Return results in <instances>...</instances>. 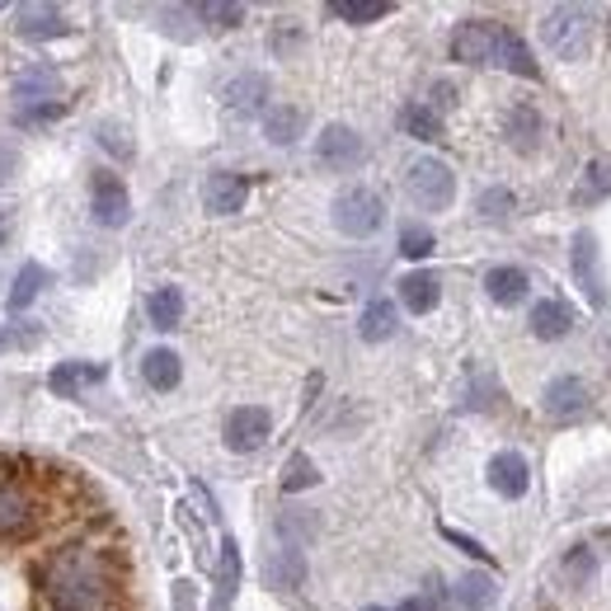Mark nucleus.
Here are the masks:
<instances>
[{
	"mask_svg": "<svg viewBox=\"0 0 611 611\" xmlns=\"http://www.w3.org/2000/svg\"><path fill=\"white\" fill-rule=\"evenodd\" d=\"M48 611H113V584L90 550L71 546L52 560L48 574Z\"/></svg>",
	"mask_w": 611,
	"mask_h": 611,
	"instance_id": "nucleus-1",
	"label": "nucleus"
},
{
	"mask_svg": "<svg viewBox=\"0 0 611 611\" xmlns=\"http://www.w3.org/2000/svg\"><path fill=\"white\" fill-rule=\"evenodd\" d=\"M593 38H598V14L584 5H556L546 10L542 20V42L560 62H584L593 52Z\"/></svg>",
	"mask_w": 611,
	"mask_h": 611,
	"instance_id": "nucleus-2",
	"label": "nucleus"
},
{
	"mask_svg": "<svg viewBox=\"0 0 611 611\" xmlns=\"http://www.w3.org/2000/svg\"><path fill=\"white\" fill-rule=\"evenodd\" d=\"M405 189L423 212H443V207H451V198H457V175H451V165L437 161V155H419V161L405 169Z\"/></svg>",
	"mask_w": 611,
	"mask_h": 611,
	"instance_id": "nucleus-3",
	"label": "nucleus"
},
{
	"mask_svg": "<svg viewBox=\"0 0 611 611\" xmlns=\"http://www.w3.org/2000/svg\"><path fill=\"white\" fill-rule=\"evenodd\" d=\"M330 217H334V226H339L344 236L367 240V236L381 231V221H386V207H381V198H377L372 189H344V193L334 198Z\"/></svg>",
	"mask_w": 611,
	"mask_h": 611,
	"instance_id": "nucleus-4",
	"label": "nucleus"
},
{
	"mask_svg": "<svg viewBox=\"0 0 611 611\" xmlns=\"http://www.w3.org/2000/svg\"><path fill=\"white\" fill-rule=\"evenodd\" d=\"M499 42H504L499 20H466L451 34V56L466 66H494L499 62Z\"/></svg>",
	"mask_w": 611,
	"mask_h": 611,
	"instance_id": "nucleus-5",
	"label": "nucleus"
},
{
	"mask_svg": "<svg viewBox=\"0 0 611 611\" xmlns=\"http://www.w3.org/2000/svg\"><path fill=\"white\" fill-rule=\"evenodd\" d=\"M574 282H578V292L588 296L593 306H607V278H602V254H598V236L593 231H578L574 236Z\"/></svg>",
	"mask_w": 611,
	"mask_h": 611,
	"instance_id": "nucleus-6",
	"label": "nucleus"
},
{
	"mask_svg": "<svg viewBox=\"0 0 611 611\" xmlns=\"http://www.w3.org/2000/svg\"><path fill=\"white\" fill-rule=\"evenodd\" d=\"M38 522V504L20 480L0 475V536H28Z\"/></svg>",
	"mask_w": 611,
	"mask_h": 611,
	"instance_id": "nucleus-7",
	"label": "nucleus"
},
{
	"mask_svg": "<svg viewBox=\"0 0 611 611\" xmlns=\"http://www.w3.org/2000/svg\"><path fill=\"white\" fill-rule=\"evenodd\" d=\"M268 429H273V419H268V409L259 405H240L226 415V447L231 451H259L268 443Z\"/></svg>",
	"mask_w": 611,
	"mask_h": 611,
	"instance_id": "nucleus-8",
	"label": "nucleus"
},
{
	"mask_svg": "<svg viewBox=\"0 0 611 611\" xmlns=\"http://www.w3.org/2000/svg\"><path fill=\"white\" fill-rule=\"evenodd\" d=\"M316 161L330 165V169H353L362 161V137L344 123H330L324 132L316 137Z\"/></svg>",
	"mask_w": 611,
	"mask_h": 611,
	"instance_id": "nucleus-9",
	"label": "nucleus"
},
{
	"mask_svg": "<svg viewBox=\"0 0 611 611\" xmlns=\"http://www.w3.org/2000/svg\"><path fill=\"white\" fill-rule=\"evenodd\" d=\"M245 198H250V183L231 175V169H212L203 183V207L212 217H236V212L245 207Z\"/></svg>",
	"mask_w": 611,
	"mask_h": 611,
	"instance_id": "nucleus-10",
	"label": "nucleus"
},
{
	"mask_svg": "<svg viewBox=\"0 0 611 611\" xmlns=\"http://www.w3.org/2000/svg\"><path fill=\"white\" fill-rule=\"evenodd\" d=\"M542 409L556 423H570V419H584L588 415V386L578 377H556L542 395Z\"/></svg>",
	"mask_w": 611,
	"mask_h": 611,
	"instance_id": "nucleus-11",
	"label": "nucleus"
},
{
	"mask_svg": "<svg viewBox=\"0 0 611 611\" xmlns=\"http://www.w3.org/2000/svg\"><path fill=\"white\" fill-rule=\"evenodd\" d=\"M489 489L499 494V499H522V494L532 489V466L518 457V451H499V457H489Z\"/></svg>",
	"mask_w": 611,
	"mask_h": 611,
	"instance_id": "nucleus-12",
	"label": "nucleus"
},
{
	"mask_svg": "<svg viewBox=\"0 0 611 611\" xmlns=\"http://www.w3.org/2000/svg\"><path fill=\"white\" fill-rule=\"evenodd\" d=\"M127 217H132V198H127L123 179L94 175V221L109 226V231H118V226H127Z\"/></svg>",
	"mask_w": 611,
	"mask_h": 611,
	"instance_id": "nucleus-13",
	"label": "nucleus"
},
{
	"mask_svg": "<svg viewBox=\"0 0 611 611\" xmlns=\"http://www.w3.org/2000/svg\"><path fill=\"white\" fill-rule=\"evenodd\" d=\"M109 372H104V362H85V358H76V362H56L52 367V377H48V386H52V395H62V400H76V395H85L90 386H99Z\"/></svg>",
	"mask_w": 611,
	"mask_h": 611,
	"instance_id": "nucleus-14",
	"label": "nucleus"
},
{
	"mask_svg": "<svg viewBox=\"0 0 611 611\" xmlns=\"http://www.w3.org/2000/svg\"><path fill=\"white\" fill-rule=\"evenodd\" d=\"M14 28H20L24 38H62L66 14L56 5H42V0H28V5L14 10Z\"/></svg>",
	"mask_w": 611,
	"mask_h": 611,
	"instance_id": "nucleus-15",
	"label": "nucleus"
},
{
	"mask_svg": "<svg viewBox=\"0 0 611 611\" xmlns=\"http://www.w3.org/2000/svg\"><path fill=\"white\" fill-rule=\"evenodd\" d=\"M532 334L536 339H546V344H556V339H564L574 330V310L564 306V302H556V296H546V302H536L532 306Z\"/></svg>",
	"mask_w": 611,
	"mask_h": 611,
	"instance_id": "nucleus-16",
	"label": "nucleus"
},
{
	"mask_svg": "<svg viewBox=\"0 0 611 611\" xmlns=\"http://www.w3.org/2000/svg\"><path fill=\"white\" fill-rule=\"evenodd\" d=\"M485 292H489L494 306H518L522 296L532 292V278L522 273V268H513V264H499V268H489L485 273Z\"/></svg>",
	"mask_w": 611,
	"mask_h": 611,
	"instance_id": "nucleus-17",
	"label": "nucleus"
},
{
	"mask_svg": "<svg viewBox=\"0 0 611 611\" xmlns=\"http://www.w3.org/2000/svg\"><path fill=\"white\" fill-rule=\"evenodd\" d=\"M52 94H56L52 66H28V71H20V76H14V104H20V109L52 104Z\"/></svg>",
	"mask_w": 611,
	"mask_h": 611,
	"instance_id": "nucleus-18",
	"label": "nucleus"
},
{
	"mask_svg": "<svg viewBox=\"0 0 611 611\" xmlns=\"http://www.w3.org/2000/svg\"><path fill=\"white\" fill-rule=\"evenodd\" d=\"M400 302L409 316H429V310L443 302V282H437L433 273H405L400 278Z\"/></svg>",
	"mask_w": 611,
	"mask_h": 611,
	"instance_id": "nucleus-19",
	"label": "nucleus"
},
{
	"mask_svg": "<svg viewBox=\"0 0 611 611\" xmlns=\"http://www.w3.org/2000/svg\"><path fill=\"white\" fill-rule=\"evenodd\" d=\"M141 377H147V386H151V391H175V386H179V377H183L179 353L151 348L147 358H141Z\"/></svg>",
	"mask_w": 611,
	"mask_h": 611,
	"instance_id": "nucleus-20",
	"label": "nucleus"
},
{
	"mask_svg": "<svg viewBox=\"0 0 611 611\" xmlns=\"http://www.w3.org/2000/svg\"><path fill=\"white\" fill-rule=\"evenodd\" d=\"M395 330H400V310H395L391 302H367L362 316H358V334L367 339V344H381V339H391Z\"/></svg>",
	"mask_w": 611,
	"mask_h": 611,
	"instance_id": "nucleus-21",
	"label": "nucleus"
},
{
	"mask_svg": "<svg viewBox=\"0 0 611 611\" xmlns=\"http://www.w3.org/2000/svg\"><path fill=\"white\" fill-rule=\"evenodd\" d=\"M302 127H306V113L292 104H273L264 113V137L273 141V147H292V141L302 137Z\"/></svg>",
	"mask_w": 611,
	"mask_h": 611,
	"instance_id": "nucleus-22",
	"label": "nucleus"
},
{
	"mask_svg": "<svg viewBox=\"0 0 611 611\" xmlns=\"http://www.w3.org/2000/svg\"><path fill=\"white\" fill-rule=\"evenodd\" d=\"M542 113H536L532 104H518V109H508V141H513L518 151H536L542 147Z\"/></svg>",
	"mask_w": 611,
	"mask_h": 611,
	"instance_id": "nucleus-23",
	"label": "nucleus"
},
{
	"mask_svg": "<svg viewBox=\"0 0 611 611\" xmlns=\"http://www.w3.org/2000/svg\"><path fill=\"white\" fill-rule=\"evenodd\" d=\"M268 99V80L254 76V71H245V76H236L231 85H226V104H231L236 113H259Z\"/></svg>",
	"mask_w": 611,
	"mask_h": 611,
	"instance_id": "nucleus-24",
	"label": "nucleus"
},
{
	"mask_svg": "<svg viewBox=\"0 0 611 611\" xmlns=\"http://www.w3.org/2000/svg\"><path fill=\"white\" fill-rule=\"evenodd\" d=\"M147 316L155 330H179V320H183V292L179 288H155L147 296Z\"/></svg>",
	"mask_w": 611,
	"mask_h": 611,
	"instance_id": "nucleus-25",
	"label": "nucleus"
},
{
	"mask_svg": "<svg viewBox=\"0 0 611 611\" xmlns=\"http://www.w3.org/2000/svg\"><path fill=\"white\" fill-rule=\"evenodd\" d=\"M42 282H48V273H42L38 264H24V268H20V278H14V288H10V296H5V310H10V316H20V310H28V306L38 302Z\"/></svg>",
	"mask_w": 611,
	"mask_h": 611,
	"instance_id": "nucleus-26",
	"label": "nucleus"
},
{
	"mask_svg": "<svg viewBox=\"0 0 611 611\" xmlns=\"http://www.w3.org/2000/svg\"><path fill=\"white\" fill-rule=\"evenodd\" d=\"M611 193V161H588L584 175H578V189H574V203L588 207V203H602Z\"/></svg>",
	"mask_w": 611,
	"mask_h": 611,
	"instance_id": "nucleus-27",
	"label": "nucleus"
},
{
	"mask_svg": "<svg viewBox=\"0 0 611 611\" xmlns=\"http://www.w3.org/2000/svg\"><path fill=\"white\" fill-rule=\"evenodd\" d=\"M494 598H499V584H494V574H466L457 584V602L466 611H485L494 607Z\"/></svg>",
	"mask_w": 611,
	"mask_h": 611,
	"instance_id": "nucleus-28",
	"label": "nucleus"
},
{
	"mask_svg": "<svg viewBox=\"0 0 611 611\" xmlns=\"http://www.w3.org/2000/svg\"><path fill=\"white\" fill-rule=\"evenodd\" d=\"M330 14L344 24H377L391 14V0H330Z\"/></svg>",
	"mask_w": 611,
	"mask_h": 611,
	"instance_id": "nucleus-29",
	"label": "nucleus"
},
{
	"mask_svg": "<svg viewBox=\"0 0 611 611\" xmlns=\"http://www.w3.org/2000/svg\"><path fill=\"white\" fill-rule=\"evenodd\" d=\"M400 127L415 141H437V137H443V118H437L429 104H405L400 109Z\"/></svg>",
	"mask_w": 611,
	"mask_h": 611,
	"instance_id": "nucleus-30",
	"label": "nucleus"
},
{
	"mask_svg": "<svg viewBox=\"0 0 611 611\" xmlns=\"http://www.w3.org/2000/svg\"><path fill=\"white\" fill-rule=\"evenodd\" d=\"M316 480H320L316 461H310L306 451H292L288 466H282V494H302V489L316 485Z\"/></svg>",
	"mask_w": 611,
	"mask_h": 611,
	"instance_id": "nucleus-31",
	"label": "nucleus"
},
{
	"mask_svg": "<svg viewBox=\"0 0 611 611\" xmlns=\"http://www.w3.org/2000/svg\"><path fill=\"white\" fill-rule=\"evenodd\" d=\"M268 584H278V588L302 584V550H296V546H282L278 556L268 560Z\"/></svg>",
	"mask_w": 611,
	"mask_h": 611,
	"instance_id": "nucleus-32",
	"label": "nucleus"
},
{
	"mask_svg": "<svg viewBox=\"0 0 611 611\" xmlns=\"http://www.w3.org/2000/svg\"><path fill=\"white\" fill-rule=\"evenodd\" d=\"M433 250H437V240H433L429 226H419V221L400 226V254H405V259H429Z\"/></svg>",
	"mask_w": 611,
	"mask_h": 611,
	"instance_id": "nucleus-33",
	"label": "nucleus"
},
{
	"mask_svg": "<svg viewBox=\"0 0 611 611\" xmlns=\"http://www.w3.org/2000/svg\"><path fill=\"white\" fill-rule=\"evenodd\" d=\"M193 14H198V20H207L212 28H236V24H245V5H231V0H207V5H198Z\"/></svg>",
	"mask_w": 611,
	"mask_h": 611,
	"instance_id": "nucleus-34",
	"label": "nucleus"
},
{
	"mask_svg": "<svg viewBox=\"0 0 611 611\" xmlns=\"http://www.w3.org/2000/svg\"><path fill=\"white\" fill-rule=\"evenodd\" d=\"M513 207H518V198L508 189H485L475 198V212H480V217H489V221H504Z\"/></svg>",
	"mask_w": 611,
	"mask_h": 611,
	"instance_id": "nucleus-35",
	"label": "nucleus"
},
{
	"mask_svg": "<svg viewBox=\"0 0 611 611\" xmlns=\"http://www.w3.org/2000/svg\"><path fill=\"white\" fill-rule=\"evenodd\" d=\"M564 570H570V574L578 578V584H584V578L598 574V556H593L588 546H574V550H570V560H564Z\"/></svg>",
	"mask_w": 611,
	"mask_h": 611,
	"instance_id": "nucleus-36",
	"label": "nucleus"
},
{
	"mask_svg": "<svg viewBox=\"0 0 611 611\" xmlns=\"http://www.w3.org/2000/svg\"><path fill=\"white\" fill-rule=\"evenodd\" d=\"M443 542H451L457 550H466V556H471V560H485V564H494V560H489V550L480 546V542H471V536H466V532H457V527H443Z\"/></svg>",
	"mask_w": 611,
	"mask_h": 611,
	"instance_id": "nucleus-37",
	"label": "nucleus"
},
{
	"mask_svg": "<svg viewBox=\"0 0 611 611\" xmlns=\"http://www.w3.org/2000/svg\"><path fill=\"white\" fill-rule=\"evenodd\" d=\"M66 104H34V109H20V123H48V118H56V113H62Z\"/></svg>",
	"mask_w": 611,
	"mask_h": 611,
	"instance_id": "nucleus-38",
	"label": "nucleus"
},
{
	"mask_svg": "<svg viewBox=\"0 0 611 611\" xmlns=\"http://www.w3.org/2000/svg\"><path fill=\"white\" fill-rule=\"evenodd\" d=\"M99 141H104V147H109L113 155H132V141H123L118 127H104V137H99Z\"/></svg>",
	"mask_w": 611,
	"mask_h": 611,
	"instance_id": "nucleus-39",
	"label": "nucleus"
},
{
	"mask_svg": "<svg viewBox=\"0 0 611 611\" xmlns=\"http://www.w3.org/2000/svg\"><path fill=\"white\" fill-rule=\"evenodd\" d=\"M400 611H443V602H437V593H423V598H405Z\"/></svg>",
	"mask_w": 611,
	"mask_h": 611,
	"instance_id": "nucleus-40",
	"label": "nucleus"
},
{
	"mask_svg": "<svg viewBox=\"0 0 611 611\" xmlns=\"http://www.w3.org/2000/svg\"><path fill=\"white\" fill-rule=\"evenodd\" d=\"M175 611H193V584L189 578H179L175 584Z\"/></svg>",
	"mask_w": 611,
	"mask_h": 611,
	"instance_id": "nucleus-41",
	"label": "nucleus"
},
{
	"mask_svg": "<svg viewBox=\"0 0 611 611\" xmlns=\"http://www.w3.org/2000/svg\"><path fill=\"white\" fill-rule=\"evenodd\" d=\"M14 169H20V155H14L10 147H0V183H5V179L14 175Z\"/></svg>",
	"mask_w": 611,
	"mask_h": 611,
	"instance_id": "nucleus-42",
	"label": "nucleus"
},
{
	"mask_svg": "<svg viewBox=\"0 0 611 611\" xmlns=\"http://www.w3.org/2000/svg\"><path fill=\"white\" fill-rule=\"evenodd\" d=\"M451 94H457V90H451V85H447V80H437V85H433V104H443V109H451Z\"/></svg>",
	"mask_w": 611,
	"mask_h": 611,
	"instance_id": "nucleus-43",
	"label": "nucleus"
},
{
	"mask_svg": "<svg viewBox=\"0 0 611 611\" xmlns=\"http://www.w3.org/2000/svg\"><path fill=\"white\" fill-rule=\"evenodd\" d=\"M14 344H34V334H14V330H0V348H14Z\"/></svg>",
	"mask_w": 611,
	"mask_h": 611,
	"instance_id": "nucleus-44",
	"label": "nucleus"
},
{
	"mask_svg": "<svg viewBox=\"0 0 611 611\" xmlns=\"http://www.w3.org/2000/svg\"><path fill=\"white\" fill-rule=\"evenodd\" d=\"M5 236H10V221H5V212H0V245H5Z\"/></svg>",
	"mask_w": 611,
	"mask_h": 611,
	"instance_id": "nucleus-45",
	"label": "nucleus"
},
{
	"mask_svg": "<svg viewBox=\"0 0 611 611\" xmlns=\"http://www.w3.org/2000/svg\"><path fill=\"white\" fill-rule=\"evenodd\" d=\"M367 611H386V607H367Z\"/></svg>",
	"mask_w": 611,
	"mask_h": 611,
	"instance_id": "nucleus-46",
	"label": "nucleus"
}]
</instances>
